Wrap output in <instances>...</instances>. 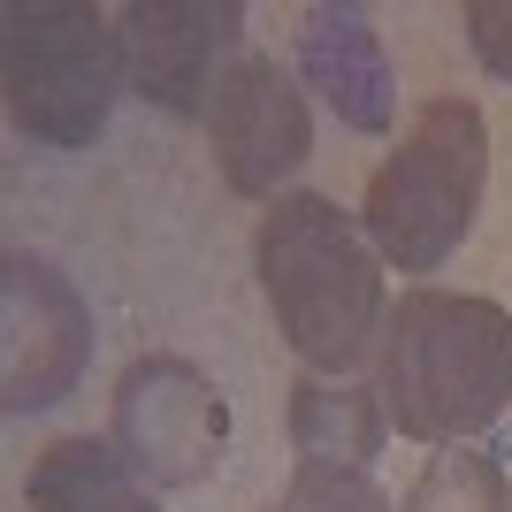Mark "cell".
Returning <instances> with one entry per match:
<instances>
[{"label": "cell", "instance_id": "cell-1", "mask_svg": "<svg viewBox=\"0 0 512 512\" xmlns=\"http://www.w3.org/2000/svg\"><path fill=\"white\" fill-rule=\"evenodd\" d=\"M375 398L413 444H474L512 406V314L474 291H406L383 321Z\"/></svg>", "mask_w": 512, "mask_h": 512}, {"label": "cell", "instance_id": "cell-2", "mask_svg": "<svg viewBox=\"0 0 512 512\" xmlns=\"http://www.w3.org/2000/svg\"><path fill=\"white\" fill-rule=\"evenodd\" d=\"M260 291L314 375H344L383 337V253L337 199L291 192L260 222Z\"/></svg>", "mask_w": 512, "mask_h": 512}, {"label": "cell", "instance_id": "cell-3", "mask_svg": "<svg viewBox=\"0 0 512 512\" xmlns=\"http://www.w3.org/2000/svg\"><path fill=\"white\" fill-rule=\"evenodd\" d=\"M482 184H490L482 107L474 100H428V107H413L398 153H390L383 169H375V184H367L360 230L398 276H436V268L467 245Z\"/></svg>", "mask_w": 512, "mask_h": 512}, {"label": "cell", "instance_id": "cell-4", "mask_svg": "<svg viewBox=\"0 0 512 512\" xmlns=\"http://www.w3.org/2000/svg\"><path fill=\"white\" fill-rule=\"evenodd\" d=\"M0 31V85L16 130L39 146H92L123 85V31H107L92 0H8Z\"/></svg>", "mask_w": 512, "mask_h": 512}, {"label": "cell", "instance_id": "cell-5", "mask_svg": "<svg viewBox=\"0 0 512 512\" xmlns=\"http://www.w3.org/2000/svg\"><path fill=\"white\" fill-rule=\"evenodd\" d=\"M230 406L192 360H138L115 383V459L146 490H184L222 459Z\"/></svg>", "mask_w": 512, "mask_h": 512}, {"label": "cell", "instance_id": "cell-6", "mask_svg": "<svg viewBox=\"0 0 512 512\" xmlns=\"http://www.w3.org/2000/svg\"><path fill=\"white\" fill-rule=\"evenodd\" d=\"M245 31L237 0H130L123 8V77L169 115H199L222 92V54Z\"/></svg>", "mask_w": 512, "mask_h": 512}, {"label": "cell", "instance_id": "cell-7", "mask_svg": "<svg viewBox=\"0 0 512 512\" xmlns=\"http://www.w3.org/2000/svg\"><path fill=\"white\" fill-rule=\"evenodd\" d=\"M8 344H0V367H8V413H46L62 406L77 375H85L92 352V314L85 299L69 291V276L54 260L8 253Z\"/></svg>", "mask_w": 512, "mask_h": 512}, {"label": "cell", "instance_id": "cell-8", "mask_svg": "<svg viewBox=\"0 0 512 512\" xmlns=\"http://www.w3.org/2000/svg\"><path fill=\"white\" fill-rule=\"evenodd\" d=\"M207 138H214V161L230 176V192L268 199L314 153V115H306V92L268 54H237L207 107Z\"/></svg>", "mask_w": 512, "mask_h": 512}, {"label": "cell", "instance_id": "cell-9", "mask_svg": "<svg viewBox=\"0 0 512 512\" xmlns=\"http://www.w3.org/2000/svg\"><path fill=\"white\" fill-rule=\"evenodd\" d=\"M306 85L329 100L344 130H360V138H383L390 115H398V77H390V54L375 39V23L367 8H306Z\"/></svg>", "mask_w": 512, "mask_h": 512}, {"label": "cell", "instance_id": "cell-10", "mask_svg": "<svg viewBox=\"0 0 512 512\" xmlns=\"http://www.w3.org/2000/svg\"><path fill=\"white\" fill-rule=\"evenodd\" d=\"M390 436V413L375 390L344 383V375H299L291 390V444L299 467H367Z\"/></svg>", "mask_w": 512, "mask_h": 512}, {"label": "cell", "instance_id": "cell-11", "mask_svg": "<svg viewBox=\"0 0 512 512\" xmlns=\"http://www.w3.org/2000/svg\"><path fill=\"white\" fill-rule=\"evenodd\" d=\"M31 512H161L153 490L115 459V444H92V436H69L31 467Z\"/></svg>", "mask_w": 512, "mask_h": 512}, {"label": "cell", "instance_id": "cell-12", "mask_svg": "<svg viewBox=\"0 0 512 512\" xmlns=\"http://www.w3.org/2000/svg\"><path fill=\"white\" fill-rule=\"evenodd\" d=\"M398 512H512V482L482 444H444L413 474Z\"/></svg>", "mask_w": 512, "mask_h": 512}, {"label": "cell", "instance_id": "cell-13", "mask_svg": "<svg viewBox=\"0 0 512 512\" xmlns=\"http://www.w3.org/2000/svg\"><path fill=\"white\" fill-rule=\"evenodd\" d=\"M276 512H390L367 467H299Z\"/></svg>", "mask_w": 512, "mask_h": 512}, {"label": "cell", "instance_id": "cell-14", "mask_svg": "<svg viewBox=\"0 0 512 512\" xmlns=\"http://www.w3.org/2000/svg\"><path fill=\"white\" fill-rule=\"evenodd\" d=\"M467 46L497 85H512V0H467Z\"/></svg>", "mask_w": 512, "mask_h": 512}]
</instances>
